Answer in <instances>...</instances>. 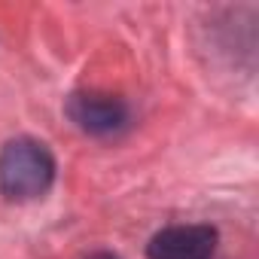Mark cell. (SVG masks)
Instances as JSON below:
<instances>
[{
  "mask_svg": "<svg viewBox=\"0 0 259 259\" xmlns=\"http://www.w3.org/2000/svg\"><path fill=\"white\" fill-rule=\"evenodd\" d=\"M55 180V159L46 144L16 138L0 150V192L10 201H34L49 192Z\"/></svg>",
  "mask_w": 259,
  "mask_h": 259,
  "instance_id": "obj_1",
  "label": "cell"
},
{
  "mask_svg": "<svg viewBox=\"0 0 259 259\" xmlns=\"http://www.w3.org/2000/svg\"><path fill=\"white\" fill-rule=\"evenodd\" d=\"M67 116L73 119V125L85 135H119L128 125L132 113L128 104L116 95H104V92H76L67 101Z\"/></svg>",
  "mask_w": 259,
  "mask_h": 259,
  "instance_id": "obj_2",
  "label": "cell"
},
{
  "mask_svg": "<svg viewBox=\"0 0 259 259\" xmlns=\"http://www.w3.org/2000/svg\"><path fill=\"white\" fill-rule=\"evenodd\" d=\"M217 229L210 226H168L153 235L147 256L150 259H213Z\"/></svg>",
  "mask_w": 259,
  "mask_h": 259,
  "instance_id": "obj_3",
  "label": "cell"
},
{
  "mask_svg": "<svg viewBox=\"0 0 259 259\" xmlns=\"http://www.w3.org/2000/svg\"><path fill=\"white\" fill-rule=\"evenodd\" d=\"M89 259H119V256H113V253H92Z\"/></svg>",
  "mask_w": 259,
  "mask_h": 259,
  "instance_id": "obj_4",
  "label": "cell"
}]
</instances>
